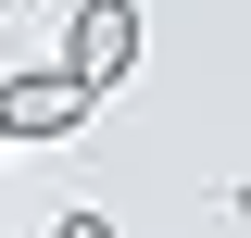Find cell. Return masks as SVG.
Instances as JSON below:
<instances>
[{
  "label": "cell",
  "instance_id": "cell-1",
  "mask_svg": "<svg viewBox=\"0 0 251 238\" xmlns=\"http://www.w3.org/2000/svg\"><path fill=\"white\" fill-rule=\"evenodd\" d=\"M126 63H138V0H88V13H75V38H63V75L100 100Z\"/></svg>",
  "mask_w": 251,
  "mask_h": 238
},
{
  "label": "cell",
  "instance_id": "cell-2",
  "mask_svg": "<svg viewBox=\"0 0 251 238\" xmlns=\"http://www.w3.org/2000/svg\"><path fill=\"white\" fill-rule=\"evenodd\" d=\"M75 125H88V88H75V75H63V63H38V75H13V88H0V138H75Z\"/></svg>",
  "mask_w": 251,
  "mask_h": 238
},
{
  "label": "cell",
  "instance_id": "cell-3",
  "mask_svg": "<svg viewBox=\"0 0 251 238\" xmlns=\"http://www.w3.org/2000/svg\"><path fill=\"white\" fill-rule=\"evenodd\" d=\"M50 238H113V226H100V213H63V226H50Z\"/></svg>",
  "mask_w": 251,
  "mask_h": 238
},
{
  "label": "cell",
  "instance_id": "cell-4",
  "mask_svg": "<svg viewBox=\"0 0 251 238\" xmlns=\"http://www.w3.org/2000/svg\"><path fill=\"white\" fill-rule=\"evenodd\" d=\"M239 213H251V188H239Z\"/></svg>",
  "mask_w": 251,
  "mask_h": 238
}]
</instances>
